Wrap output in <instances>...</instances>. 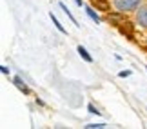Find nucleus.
Instances as JSON below:
<instances>
[{
  "mask_svg": "<svg viewBox=\"0 0 147 129\" xmlns=\"http://www.w3.org/2000/svg\"><path fill=\"white\" fill-rule=\"evenodd\" d=\"M104 22H107L109 26H113V27H120V26H123L125 22L129 20V15H125V13H122V11H118V9H111L109 13H104Z\"/></svg>",
  "mask_w": 147,
  "mask_h": 129,
  "instance_id": "obj_1",
  "label": "nucleus"
},
{
  "mask_svg": "<svg viewBox=\"0 0 147 129\" xmlns=\"http://www.w3.org/2000/svg\"><path fill=\"white\" fill-rule=\"evenodd\" d=\"M142 4H144V0H113V7L125 15H133Z\"/></svg>",
  "mask_w": 147,
  "mask_h": 129,
  "instance_id": "obj_2",
  "label": "nucleus"
},
{
  "mask_svg": "<svg viewBox=\"0 0 147 129\" xmlns=\"http://www.w3.org/2000/svg\"><path fill=\"white\" fill-rule=\"evenodd\" d=\"M134 22H136V26L138 27H142V29H147V4L144 2L142 5H140V7L134 11Z\"/></svg>",
  "mask_w": 147,
  "mask_h": 129,
  "instance_id": "obj_3",
  "label": "nucleus"
},
{
  "mask_svg": "<svg viewBox=\"0 0 147 129\" xmlns=\"http://www.w3.org/2000/svg\"><path fill=\"white\" fill-rule=\"evenodd\" d=\"M136 27H138V26H136V22H134V20H127L123 26L118 27V31H120L125 38H129V40H133V42H136V35H134Z\"/></svg>",
  "mask_w": 147,
  "mask_h": 129,
  "instance_id": "obj_4",
  "label": "nucleus"
},
{
  "mask_svg": "<svg viewBox=\"0 0 147 129\" xmlns=\"http://www.w3.org/2000/svg\"><path fill=\"white\" fill-rule=\"evenodd\" d=\"M89 4L100 13H109L111 9H115L113 7V0H89Z\"/></svg>",
  "mask_w": 147,
  "mask_h": 129,
  "instance_id": "obj_5",
  "label": "nucleus"
},
{
  "mask_svg": "<svg viewBox=\"0 0 147 129\" xmlns=\"http://www.w3.org/2000/svg\"><path fill=\"white\" fill-rule=\"evenodd\" d=\"M13 84H15V87L18 89L20 93H24L26 97H31V87L27 86V82H24V78H22L20 75H15L13 76Z\"/></svg>",
  "mask_w": 147,
  "mask_h": 129,
  "instance_id": "obj_6",
  "label": "nucleus"
},
{
  "mask_svg": "<svg viewBox=\"0 0 147 129\" xmlns=\"http://www.w3.org/2000/svg\"><path fill=\"white\" fill-rule=\"evenodd\" d=\"M84 9H86V15H87L89 18H91V20L94 22V24H100V22L104 20V18H102V16L96 13V11H94V7H93L91 4H89V5H84Z\"/></svg>",
  "mask_w": 147,
  "mask_h": 129,
  "instance_id": "obj_7",
  "label": "nucleus"
},
{
  "mask_svg": "<svg viewBox=\"0 0 147 129\" xmlns=\"http://www.w3.org/2000/svg\"><path fill=\"white\" fill-rule=\"evenodd\" d=\"M76 53L80 55V58L84 60V62H87V64H93V57L89 55V51H87V49L84 47V46H78V47H76Z\"/></svg>",
  "mask_w": 147,
  "mask_h": 129,
  "instance_id": "obj_8",
  "label": "nucleus"
},
{
  "mask_svg": "<svg viewBox=\"0 0 147 129\" xmlns=\"http://www.w3.org/2000/svg\"><path fill=\"white\" fill-rule=\"evenodd\" d=\"M58 7H60L62 11H64V15H65L67 18L71 20V24H75V26H80V24H78V20L75 18V16H73V13H71V11H69V7H67V5H65L64 2H60V4H58Z\"/></svg>",
  "mask_w": 147,
  "mask_h": 129,
  "instance_id": "obj_9",
  "label": "nucleus"
},
{
  "mask_svg": "<svg viewBox=\"0 0 147 129\" xmlns=\"http://www.w3.org/2000/svg\"><path fill=\"white\" fill-rule=\"evenodd\" d=\"M49 18L53 20V24H55V27H56V29H58V31L62 33V35H67V29H65V27H64V26L60 24V20L56 18V15L53 13V11H51V13H49Z\"/></svg>",
  "mask_w": 147,
  "mask_h": 129,
  "instance_id": "obj_10",
  "label": "nucleus"
},
{
  "mask_svg": "<svg viewBox=\"0 0 147 129\" xmlns=\"http://www.w3.org/2000/svg\"><path fill=\"white\" fill-rule=\"evenodd\" d=\"M87 111H89L91 115H96V116H100V115H102L100 111H98V107H96L94 104H87Z\"/></svg>",
  "mask_w": 147,
  "mask_h": 129,
  "instance_id": "obj_11",
  "label": "nucleus"
},
{
  "mask_svg": "<svg viewBox=\"0 0 147 129\" xmlns=\"http://www.w3.org/2000/svg\"><path fill=\"white\" fill-rule=\"evenodd\" d=\"M107 127V124H104V122H100V124H87L86 129H104Z\"/></svg>",
  "mask_w": 147,
  "mask_h": 129,
  "instance_id": "obj_12",
  "label": "nucleus"
},
{
  "mask_svg": "<svg viewBox=\"0 0 147 129\" xmlns=\"http://www.w3.org/2000/svg\"><path fill=\"white\" fill-rule=\"evenodd\" d=\"M0 73H2V75H5V76H11V67H7V66H0Z\"/></svg>",
  "mask_w": 147,
  "mask_h": 129,
  "instance_id": "obj_13",
  "label": "nucleus"
},
{
  "mask_svg": "<svg viewBox=\"0 0 147 129\" xmlns=\"http://www.w3.org/2000/svg\"><path fill=\"white\" fill-rule=\"evenodd\" d=\"M118 76H120V78H127V76H131V69H123V71H120V73H118Z\"/></svg>",
  "mask_w": 147,
  "mask_h": 129,
  "instance_id": "obj_14",
  "label": "nucleus"
},
{
  "mask_svg": "<svg viewBox=\"0 0 147 129\" xmlns=\"http://www.w3.org/2000/svg\"><path fill=\"white\" fill-rule=\"evenodd\" d=\"M35 104H36V105H40V107H44V105H46V102H44L42 98H38V97L35 98Z\"/></svg>",
  "mask_w": 147,
  "mask_h": 129,
  "instance_id": "obj_15",
  "label": "nucleus"
},
{
  "mask_svg": "<svg viewBox=\"0 0 147 129\" xmlns=\"http://www.w3.org/2000/svg\"><path fill=\"white\" fill-rule=\"evenodd\" d=\"M75 4L78 5V7H82V9H84V5H86V4H84V0H75Z\"/></svg>",
  "mask_w": 147,
  "mask_h": 129,
  "instance_id": "obj_16",
  "label": "nucleus"
},
{
  "mask_svg": "<svg viewBox=\"0 0 147 129\" xmlns=\"http://www.w3.org/2000/svg\"><path fill=\"white\" fill-rule=\"evenodd\" d=\"M145 69H147V67H145Z\"/></svg>",
  "mask_w": 147,
  "mask_h": 129,
  "instance_id": "obj_17",
  "label": "nucleus"
}]
</instances>
